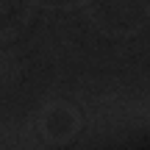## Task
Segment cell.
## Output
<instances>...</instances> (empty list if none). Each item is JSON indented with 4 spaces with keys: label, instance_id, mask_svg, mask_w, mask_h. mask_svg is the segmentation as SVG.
Returning <instances> with one entry per match:
<instances>
[{
    "label": "cell",
    "instance_id": "cell-1",
    "mask_svg": "<svg viewBox=\"0 0 150 150\" xmlns=\"http://www.w3.org/2000/svg\"><path fill=\"white\" fill-rule=\"evenodd\" d=\"M81 122H83L81 120V111L72 103L53 100L39 114V134L50 145H64V142L75 139V134L81 131Z\"/></svg>",
    "mask_w": 150,
    "mask_h": 150
}]
</instances>
